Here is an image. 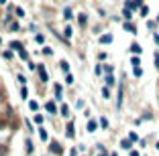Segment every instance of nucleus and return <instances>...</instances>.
Returning a JSON list of instances; mask_svg holds the SVG:
<instances>
[{
    "label": "nucleus",
    "mask_w": 159,
    "mask_h": 156,
    "mask_svg": "<svg viewBox=\"0 0 159 156\" xmlns=\"http://www.w3.org/2000/svg\"><path fill=\"white\" fill-rule=\"evenodd\" d=\"M65 83H69V85L74 83V77H71V73H68V75H65Z\"/></svg>",
    "instance_id": "f3484780"
},
{
    "label": "nucleus",
    "mask_w": 159,
    "mask_h": 156,
    "mask_svg": "<svg viewBox=\"0 0 159 156\" xmlns=\"http://www.w3.org/2000/svg\"><path fill=\"white\" fill-rule=\"evenodd\" d=\"M86 21H88V18H86V14H80V24H82V26L86 24Z\"/></svg>",
    "instance_id": "aec40b11"
},
{
    "label": "nucleus",
    "mask_w": 159,
    "mask_h": 156,
    "mask_svg": "<svg viewBox=\"0 0 159 156\" xmlns=\"http://www.w3.org/2000/svg\"><path fill=\"white\" fill-rule=\"evenodd\" d=\"M35 122H37V124H43V116H41V114H37V116H35Z\"/></svg>",
    "instance_id": "412c9836"
},
{
    "label": "nucleus",
    "mask_w": 159,
    "mask_h": 156,
    "mask_svg": "<svg viewBox=\"0 0 159 156\" xmlns=\"http://www.w3.org/2000/svg\"><path fill=\"white\" fill-rule=\"evenodd\" d=\"M102 95H104V97H110V91H108V87L102 89Z\"/></svg>",
    "instance_id": "a878e982"
},
{
    "label": "nucleus",
    "mask_w": 159,
    "mask_h": 156,
    "mask_svg": "<svg viewBox=\"0 0 159 156\" xmlns=\"http://www.w3.org/2000/svg\"><path fill=\"white\" fill-rule=\"evenodd\" d=\"M29 108H31L33 111H37L39 110V103H37V101H29Z\"/></svg>",
    "instance_id": "9d476101"
},
{
    "label": "nucleus",
    "mask_w": 159,
    "mask_h": 156,
    "mask_svg": "<svg viewBox=\"0 0 159 156\" xmlns=\"http://www.w3.org/2000/svg\"><path fill=\"white\" fill-rule=\"evenodd\" d=\"M63 14H65V18H71V10H69V8H65V12H63Z\"/></svg>",
    "instance_id": "cd10ccee"
},
{
    "label": "nucleus",
    "mask_w": 159,
    "mask_h": 156,
    "mask_svg": "<svg viewBox=\"0 0 159 156\" xmlns=\"http://www.w3.org/2000/svg\"><path fill=\"white\" fill-rule=\"evenodd\" d=\"M120 146H123L125 150H129V148H131V140H123V142H120Z\"/></svg>",
    "instance_id": "9b49d317"
},
{
    "label": "nucleus",
    "mask_w": 159,
    "mask_h": 156,
    "mask_svg": "<svg viewBox=\"0 0 159 156\" xmlns=\"http://www.w3.org/2000/svg\"><path fill=\"white\" fill-rule=\"evenodd\" d=\"M63 34H65V37L69 39V37H71V26H65V31H63Z\"/></svg>",
    "instance_id": "6ab92c4d"
},
{
    "label": "nucleus",
    "mask_w": 159,
    "mask_h": 156,
    "mask_svg": "<svg viewBox=\"0 0 159 156\" xmlns=\"http://www.w3.org/2000/svg\"><path fill=\"white\" fill-rule=\"evenodd\" d=\"M131 156H139V152H135V150H133V152H131Z\"/></svg>",
    "instance_id": "c756f323"
},
{
    "label": "nucleus",
    "mask_w": 159,
    "mask_h": 156,
    "mask_svg": "<svg viewBox=\"0 0 159 156\" xmlns=\"http://www.w3.org/2000/svg\"><path fill=\"white\" fill-rule=\"evenodd\" d=\"M139 63H141V61H139V57H133V65L139 67Z\"/></svg>",
    "instance_id": "bb28decb"
},
{
    "label": "nucleus",
    "mask_w": 159,
    "mask_h": 156,
    "mask_svg": "<svg viewBox=\"0 0 159 156\" xmlns=\"http://www.w3.org/2000/svg\"><path fill=\"white\" fill-rule=\"evenodd\" d=\"M139 6H141V0H129V2H126V8H129V10H131V8H139Z\"/></svg>",
    "instance_id": "7ed1b4c3"
},
{
    "label": "nucleus",
    "mask_w": 159,
    "mask_h": 156,
    "mask_svg": "<svg viewBox=\"0 0 159 156\" xmlns=\"http://www.w3.org/2000/svg\"><path fill=\"white\" fill-rule=\"evenodd\" d=\"M68 105H61V116H69V114H68Z\"/></svg>",
    "instance_id": "5701e85b"
},
{
    "label": "nucleus",
    "mask_w": 159,
    "mask_h": 156,
    "mask_svg": "<svg viewBox=\"0 0 159 156\" xmlns=\"http://www.w3.org/2000/svg\"><path fill=\"white\" fill-rule=\"evenodd\" d=\"M106 85H114V77H112V75L106 77Z\"/></svg>",
    "instance_id": "4468645a"
},
{
    "label": "nucleus",
    "mask_w": 159,
    "mask_h": 156,
    "mask_svg": "<svg viewBox=\"0 0 159 156\" xmlns=\"http://www.w3.org/2000/svg\"><path fill=\"white\" fill-rule=\"evenodd\" d=\"M10 47H12V49H14V51H19V53H21V51H23V49H25V47H23V45H21V43H19V41H12V43H10Z\"/></svg>",
    "instance_id": "39448f33"
},
{
    "label": "nucleus",
    "mask_w": 159,
    "mask_h": 156,
    "mask_svg": "<svg viewBox=\"0 0 159 156\" xmlns=\"http://www.w3.org/2000/svg\"><path fill=\"white\" fill-rule=\"evenodd\" d=\"M65 136H68V138H74V136H76V132H74V124L71 122H69L68 128H65Z\"/></svg>",
    "instance_id": "20e7f679"
},
{
    "label": "nucleus",
    "mask_w": 159,
    "mask_h": 156,
    "mask_svg": "<svg viewBox=\"0 0 159 156\" xmlns=\"http://www.w3.org/2000/svg\"><path fill=\"white\" fill-rule=\"evenodd\" d=\"M157 150H159V142H157Z\"/></svg>",
    "instance_id": "473e14b6"
},
{
    "label": "nucleus",
    "mask_w": 159,
    "mask_h": 156,
    "mask_svg": "<svg viewBox=\"0 0 159 156\" xmlns=\"http://www.w3.org/2000/svg\"><path fill=\"white\" fill-rule=\"evenodd\" d=\"M96 128H98V124L94 122V120H90L88 122V132H96Z\"/></svg>",
    "instance_id": "423d86ee"
},
{
    "label": "nucleus",
    "mask_w": 159,
    "mask_h": 156,
    "mask_svg": "<svg viewBox=\"0 0 159 156\" xmlns=\"http://www.w3.org/2000/svg\"><path fill=\"white\" fill-rule=\"evenodd\" d=\"M37 71H39V77H41V81H43V83H47V81H49V77H47L45 67H43V65H37Z\"/></svg>",
    "instance_id": "f257e3e1"
},
{
    "label": "nucleus",
    "mask_w": 159,
    "mask_h": 156,
    "mask_svg": "<svg viewBox=\"0 0 159 156\" xmlns=\"http://www.w3.org/2000/svg\"><path fill=\"white\" fill-rule=\"evenodd\" d=\"M27 152H29V154L33 152V142H31V140H27Z\"/></svg>",
    "instance_id": "ddd939ff"
},
{
    "label": "nucleus",
    "mask_w": 159,
    "mask_h": 156,
    "mask_svg": "<svg viewBox=\"0 0 159 156\" xmlns=\"http://www.w3.org/2000/svg\"><path fill=\"white\" fill-rule=\"evenodd\" d=\"M141 14H143V16H147V14H149V8H147V6H141Z\"/></svg>",
    "instance_id": "b1692460"
},
{
    "label": "nucleus",
    "mask_w": 159,
    "mask_h": 156,
    "mask_svg": "<svg viewBox=\"0 0 159 156\" xmlns=\"http://www.w3.org/2000/svg\"><path fill=\"white\" fill-rule=\"evenodd\" d=\"M51 152H55V154H61V146L57 144V142H53V144H51Z\"/></svg>",
    "instance_id": "0eeeda50"
},
{
    "label": "nucleus",
    "mask_w": 159,
    "mask_h": 156,
    "mask_svg": "<svg viewBox=\"0 0 159 156\" xmlns=\"http://www.w3.org/2000/svg\"><path fill=\"white\" fill-rule=\"evenodd\" d=\"M19 55H21V59H25V61H27V59H29V53H27V51H25V49H23V51H21V53H19Z\"/></svg>",
    "instance_id": "dca6fc26"
},
{
    "label": "nucleus",
    "mask_w": 159,
    "mask_h": 156,
    "mask_svg": "<svg viewBox=\"0 0 159 156\" xmlns=\"http://www.w3.org/2000/svg\"><path fill=\"white\" fill-rule=\"evenodd\" d=\"M100 43H104V45L112 43V37H110V34H104V37H100Z\"/></svg>",
    "instance_id": "6e6552de"
},
{
    "label": "nucleus",
    "mask_w": 159,
    "mask_h": 156,
    "mask_svg": "<svg viewBox=\"0 0 159 156\" xmlns=\"http://www.w3.org/2000/svg\"><path fill=\"white\" fill-rule=\"evenodd\" d=\"M135 75H137V77H141V75H143V69H141V67H135Z\"/></svg>",
    "instance_id": "4be33fe9"
},
{
    "label": "nucleus",
    "mask_w": 159,
    "mask_h": 156,
    "mask_svg": "<svg viewBox=\"0 0 159 156\" xmlns=\"http://www.w3.org/2000/svg\"><path fill=\"white\" fill-rule=\"evenodd\" d=\"M61 69H63L65 73H68V71H69V67H68V63H65V61H61Z\"/></svg>",
    "instance_id": "393cba45"
},
{
    "label": "nucleus",
    "mask_w": 159,
    "mask_h": 156,
    "mask_svg": "<svg viewBox=\"0 0 159 156\" xmlns=\"http://www.w3.org/2000/svg\"><path fill=\"white\" fill-rule=\"evenodd\" d=\"M45 110L49 111V114H57V108H55V103H53V101H47V103H45Z\"/></svg>",
    "instance_id": "f03ea898"
},
{
    "label": "nucleus",
    "mask_w": 159,
    "mask_h": 156,
    "mask_svg": "<svg viewBox=\"0 0 159 156\" xmlns=\"http://www.w3.org/2000/svg\"><path fill=\"white\" fill-rule=\"evenodd\" d=\"M39 136H41V140H47V132H45V130H43V128L39 130Z\"/></svg>",
    "instance_id": "2eb2a0df"
},
{
    "label": "nucleus",
    "mask_w": 159,
    "mask_h": 156,
    "mask_svg": "<svg viewBox=\"0 0 159 156\" xmlns=\"http://www.w3.org/2000/svg\"><path fill=\"white\" fill-rule=\"evenodd\" d=\"M4 2H6V0H0V4H4Z\"/></svg>",
    "instance_id": "2f4dec72"
},
{
    "label": "nucleus",
    "mask_w": 159,
    "mask_h": 156,
    "mask_svg": "<svg viewBox=\"0 0 159 156\" xmlns=\"http://www.w3.org/2000/svg\"><path fill=\"white\" fill-rule=\"evenodd\" d=\"M100 156H106V154H100Z\"/></svg>",
    "instance_id": "72a5a7b5"
},
{
    "label": "nucleus",
    "mask_w": 159,
    "mask_h": 156,
    "mask_svg": "<svg viewBox=\"0 0 159 156\" xmlns=\"http://www.w3.org/2000/svg\"><path fill=\"white\" fill-rule=\"evenodd\" d=\"M129 140H131V142H137V140H139V136H137L135 132H131V134H129Z\"/></svg>",
    "instance_id": "f8f14e48"
},
{
    "label": "nucleus",
    "mask_w": 159,
    "mask_h": 156,
    "mask_svg": "<svg viewBox=\"0 0 159 156\" xmlns=\"http://www.w3.org/2000/svg\"><path fill=\"white\" fill-rule=\"evenodd\" d=\"M125 29H126V31H131V33H135V26H133L131 22H126V24H125Z\"/></svg>",
    "instance_id": "a211bd4d"
},
{
    "label": "nucleus",
    "mask_w": 159,
    "mask_h": 156,
    "mask_svg": "<svg viewBox=\"0 0 159 156\" xmlns=\"http://www.w3.org/2000/svg\"><path fill=\"white\" fill-rule=\"evenodd\" d=\"M2 152H4V148H2V146H0V154H2Z\"/></svg>",
    "instance_id": "7c9ffc66"
},
{
    "label": "nucleus",
    "mask_w": 159,
    "mask_h": 156,
    "mask_svg": "<svg viewBox=\"0 0 159 156\" xmlns=\"http://www.w3.org/2000/svg\"><path fill=\"white\" fill-rule=\"evenodd\" d=\"M131 51H133V53H137V55H139V53H141V51H143V49H141V47H139V45H137V43H133V45H131Z\"/></svg>",
    "instance_id": "1a4fd4ad"
},
{
    "label": "nucleus",
    "mask_w": 159,
    "mask_h": 156,
    "mask_svg": "<svg viewBox=\"0 0 159 156\" xmlns=\"http://www.w3.org/2000/svg\"><path fill=\"white\" fill-rule=\"evenodd\" d=\"M155 65L159 67V53H157V55H155Z\"/></svg>",
    "instance_id": "c85d7f7f"
}]
</instances>
